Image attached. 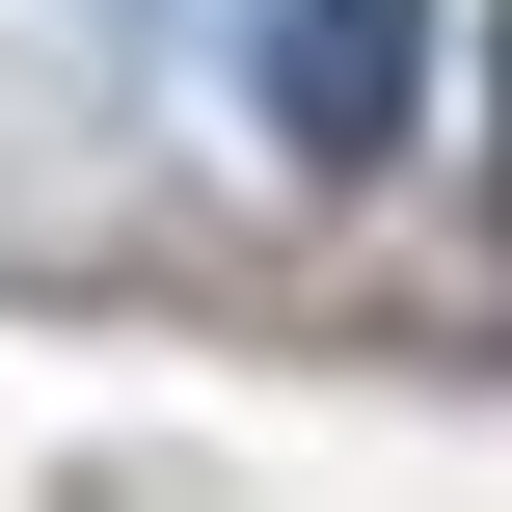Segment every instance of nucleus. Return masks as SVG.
Segmentation results:
<instances>
[{"instance_id":"f257e3e1","label":"nucleus","mask_w":512,"mask_h":512,"mask_svg":"<svg viewBox=\"0 0 512 512\" xmlns=\"http://www.w3.org/2000/svg\"><path fill=\"white\" fill-rule=\"evenodd\" d=\"M243 108L351 189V162H405V108H432V0H243Z\"/></svg>"},{"instance_id":"f03ea898","label":"nucleus","mask_w":512,"mask_h":512,"mask_svg":"<svg viewBox=\"0 0 512 512\" xmlns=\"http://www.w3.org/2000/svg\"><path fill=\"white\" fill-rule=\"evenodd\" d=\"M486 189H512V0H486Z\"/></svg>"}]
</instances>
